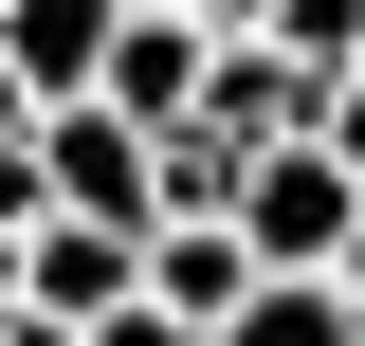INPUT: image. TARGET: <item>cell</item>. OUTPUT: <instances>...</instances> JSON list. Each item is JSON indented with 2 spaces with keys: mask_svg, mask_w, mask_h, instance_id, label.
I'll return each instance as SVG.
<instances>
[{
  "mask_svg": "<svg viewBox=\"0 0 365 346\" xmlns=\"http://www.w3.org/2000/svg\"><path fill=\"white\" fill-rule=\"evenodd\" d=\"M347 237H365V182L329 164V146H274V164L237 182V256H256L274 292H329V273H347Z\"/></svg>",
  "mask_w": 365,
  "mask_h": 346,
  "instance_id": "cell-1",
  "label": "cell"
},
{
  "mask_svg": "<svg viewBox=\"0 0 365 346\" xmlns=\"http://www.w3.org/2000/svg\"><path fill=\"white\" fill-rule=\"evenodd\" d=\"M37 164H55V219H91V237H165V146L91 91V110H37Z\"/></svg>",
  "mask_w": 365,
  "mask_h": 346,
  "instance_id": "cell-2",
  "label": "cell"
},
{
  "mask_svg": "<svg viewBox=\"0 0 365 346\" xmlns=\"http://www.w3.org/2000/svg\"><path fill=\"white\" fill-rule=\"evenodd\" d=\"M19 310L91 346L110 310H146V237H91V219H37V237H19Z\"/></svg>",
  "mask_w": 365,
  "mask_h": 346,
  "instance_id": "cell-3",
  "label": "cell"
},
{
  "mask_svg": "<svg viewBox=\"0 0 365 346\" xmlns=\"http://www.w3.org/2000/svg\"><path fill=\"white\" fill-rule=\"evenodd\" d=\"M110 37H128L110 0H0V55H19L37 110H91V91H110Z\"/></svg>",
  "mask_w": 365,
  "mask_h": 346,
  "instance_id": "cell-4",
  "label": "cell"
},
{
  "mask_svg": "<svg viewBox=\"0 0 365 346\" xmlns=\"http://www.w3.org/2000/svg\"><path fill=\"white\" fill-rule=\"evenodd\" d=\"M256 292H274V273L237 256V219H165V237H146V310H182L201 346H220V328H237Z\"/></svg>",
  "mask_w": 365,
  "mask_h": 346,
  "instance_id": "cell-5",
  "label": "cell"
},
{
  "mask_svg": "<svg viewBox=\"0 0 365 346\" xmlns=\"http://www.w3.org/2000/svg\"><path fill=\"white\" fill-rule=\"evenodd\" d=\"M201 73H220V37H201V19H128V37H110V110H128L146 146L201 110Z\"/></svg>",
  "mask_w": 365,
  "mask_h": 346,
  "instance_id": "cell-6",
  "label": "cell"
},
{
  "mask_svg": "<svg viewBox=\"0 0 365 346\" xmlns=\"http://www.w3.org/2000/svg\"><path fill=\"white\" fill-rule=\"evenodd\" d=\"M274 55H292L311 91H347L365 73V0H274Z\"/></svg>",
  "mask_w": 365,
  "mask_h": 346,
  "instance_id": "cell-7",
  "label": "cell"
},
{
  "mask_svg": "<svg viewBox=\"0 0 365 346\" xmlns=\"http://www.w3.org/2000/svg\"><path fill=\"white\" fill-rule=\"evenodd\" d=\"M220 346H365V310H347V292H256Z\"/></svg>",
  "mask_w": 365,
  "mask_h": 346,
  "instance_id": "cell-8",
  "label": "cell"
},
{
  "mask_svg": "<svg viewBox=\"0 0 365 346\" xmlns=\"http://www.w3.org/2000/svg\"><path fill=\"white\" fill-rule=\"evenodd\" d=\"M91 346H201V328H182V310H110Z\"/></svg>",
  "mask_w": 365,
  "mask_h": 346,
  "instance_id": "cell-9",
  "label": "cell"
},
{
  "mask_svg": "<svg viewBox=\"0 0 365 346\" xmlns=\"http://www.w3.org/2000/svg\"><path fill=\"white\" fill-rule=\"evenodd\" d=\"M19 128H37V91H19V55H0V146H19Z\"/></svg>",
  "mask_w": 365,
  "mask_h": 346,
  "instance_id": "cell-10",
  "label": "cell"
},
{
  "mask_svg": "<svg viewBox=\"0 0 365 346\" xmlns=\"http://www.w3.org/2000/svg\"><path fill=\"white\" fill-rule=\"evenodd\" d=\"M0 346H73V328H37V310H19V328H0Z\"/></svg>",
  "mask_w": 365,
  "mask_h": 346,
  "instance_id": "cell-11",
  "label": "cell"
}]
</instances>
